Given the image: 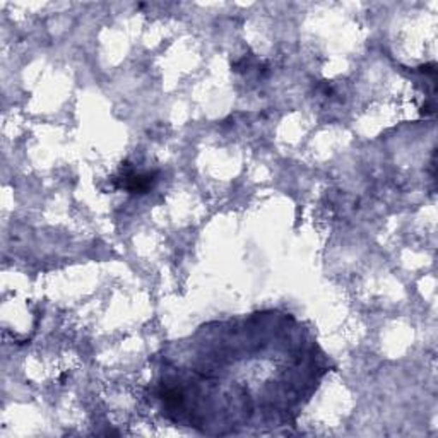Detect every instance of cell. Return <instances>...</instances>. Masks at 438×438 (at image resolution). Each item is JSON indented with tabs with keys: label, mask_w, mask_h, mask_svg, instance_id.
Instances as JSON below:
<instances>
[{
	"label": "cell",
	"mask_w": 438,
	"mask_h": 438,
	"mask_svg": "<svg viewBox=\"0 0 438 438\" xmlns=\"http://www.w3.org/2000/svg\"><path fill=\"white\" fill-rule=\"evenodd\" d=\"M154 180H156L154 173H135L134 170L127 168V172H123L120 187L134 193H146L147 190L153 187Z\"/></svg>",
	"instance_id": "obj_1"
}]
</instances>
